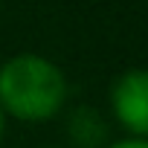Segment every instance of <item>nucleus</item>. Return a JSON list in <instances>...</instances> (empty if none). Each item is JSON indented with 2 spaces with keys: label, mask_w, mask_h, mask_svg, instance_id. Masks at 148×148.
<instances>
[{
  "label": "nucleus",
  "mask_w": 148,
  "mask_h": 148,
  "mask_svg": "<svg viewBox=\"0 0 148 148\" xmlns=\"http://www.w3.org/2000/svg\"><path fill=\"white\" fill-rule=\"evenodd\" d=\"M70 102V79L41 52H15L0 61V110L23 125L52 122Z\"/></svg>",
  "instance_id": "f257e3e1"
},
{
  "label": "nucleus",
  "mask_w": 148,
  "mask_h": 148,
  "mask_svg": "<svg viewBox=\"0 0 148 148\" xmlns=\"http://www.w3.org/2000/svg\"><path fill=\"white\" fill-rule=\"evenodd\" d=\"M110 122L125 136L148 139V67H131L113 79L108 90Z\"/></svg>",
  "instance_id": "f03ea898"
},
{
  "label": "nucleus",
  "mask_w": 148,
  "mask_h": 148,
  "mask_svg": "<svg viewBox=\"0 0 148 148\" xmlns=\"http://www.w3.org/2000/svg\"><path fill=\"white\" fill-rule=\"evenodd\" d=\"M113 122L93 105H76L64 113L67 148H105L113 139Z\"/></svg>",
  "instance_id": "7ed1b4c3"
},
{
  "label": "nucleus",
  "mask_w": 148,
  "mask_h": 148,
  "mask_svg": "<svg viewBox=\"0 0 148 148\" xmlns=\"http://www.w3.org/2000/svg\"><path fill=\"white\" fill-rule=\"evenodd\" d=\"M105 148H148V139L145 136H119V139H110Z\"/></svg>",
  "instance_id": "20e7f679"
},
{
  "label": "nucleus",
  "mask_w": 148,
  "mask_h": 148,
  "mask_svg": "<svg viewBox=\"0 0 148 148\" xmlns=\"http://www.w3.org/2000/svg\"><path fill=\"white\" fill-rule=\"evenodd\" d=\"M6 125H9V119H6L3 110H0V145H3V139H6Z\"/></svg>",
  "instance_id": "39448f33"
},
{
  "label": "nucleus",
  "mask_w": 148,
  "mask_h": 148,
  "mask_svg": "<svg viewBox=\"0 0 148 148\" xmlns=\"http://www.w3.org/2000/svg\"><path fill=\"white\" fill-rule=\"evenodd\" d=\"M52 148H67V145H52Z\"/></svg>",
  "instance_id": "423d86ee"
}]
</instances>
